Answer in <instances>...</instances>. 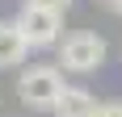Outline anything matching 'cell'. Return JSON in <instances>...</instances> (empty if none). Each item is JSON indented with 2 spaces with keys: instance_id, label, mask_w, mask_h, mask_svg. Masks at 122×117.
I'll list each match as a JSON object with an SVG mask.
<instances>
[{
  "instance_id": "cell-5",
  "label": "cell",
  "mask_w": 122,
  "mask_h": 117,
  "mask_svg": "<svg viewBox=\"0 0 122 117\" xmlns=\"http://www.w3.org/2000/svg\"><path fill=\"white\" fill-rule=\"evenodd\" d=\"M30 58V42L21 38L17 21H0V71H13Z\"/></svg>"
},
{
  "instance_id": "cell-2",
  "label": "cell",
  "mask_w": 122,
  "mask_h": 117,
  "mask_svg": "<svg viewBox=\"0 0 122 117\" xmlns=\"http://www.w3.org/2000/svg\"><path fill=\"white\" fill-rule=\"evenodd\" d=\"M63 84L67 80H63V71L55 63H34V67H25L17 75V100L30 113H51L59 92H63Z\"/></svg>"
},
{
  "instance_id": "cell-8",
  "label": "cell",
  "mask_w": 122,
  "mask_h": 117,
  "mask_svg": "<svg viewBox=\"0 0 122 117\" xmlns=\"http://www.w3.org/2000/svg\"><path fill=\"white\" fill-rule=\"evenodd\" d=\"M110 9H114V13H118V17H122V0H110Z\"/></svg>"
},
{
  "instance_id": "cell-4",
  "label": "cell",
  "mask_w": 122,
  "mask_h": 117,
  "mask_svg": "<svg viewBox=\"0 0 122 117\" xmlns=\"http://www.w3.org/2000/svg\"><path fill=\"white\" fill-rule=\"evenodd\" d=\"M97 105H101L97 92H88L84 84H63V92H59V100H55L51 113L55 117H93Z\"/></svg>"
},
{
  "instance_id": "cell-3",
  "label": "cell",
  "mask_w": 122,
  "mask_h": 117,
  "mask_svg": "<svg viewBox=\"0 0 122 117\" xmlns=\"http://www.w3.org/2000/svg\"><path fill=\"white\" fill-rule=\"evenodd\" d=\"M13 21L21 29V38L30 42V50H46V46H59L63 42V17L59 13H46L38 4H21Z\"/></svg>"
},
{
  "instance_id": "cell-6",
  "label": "cell",
  "mask_w": 122,
  "mask_h": 117,
  "mask_svg": "<svg viewBox=\"0 0 122 117\" xmlns=\"http://www.w3.org/2000/svg\"><path fill=\"white\" fill-rule=\"evenodd\" d=\"M25 4H38V9H46V13H59V17H63L67 9H72V0H25Z\"/></svg>"
},
{
  "instance_id": "cell-1",
  "label": "cell",
  "mask_w": 122,
  "mask_h": 117,
  "mask_svg": "<svg viewBox=\"0 0 122 117\" xmlns=\"http://www.w3.org/2000/svg\"><path fill=\"white\" fill-rule=\"evenodd\" d=\"M59 58H55V67L67 71V75H97L105 63H110V42L93 29H76L59 42Z\"/></svg>"
},
{
  "instance_id": "cell-7",
  "label": "cell",
  "mask_w": 122,
  "mask_h": 117,
  "mask_svg": "<svg viewBox=\"0 0 122 117\" xmlns=\"http://www.w3.org/2000/svg\"><path fill=\"white\" fill-rule=\"evenodd\" d=\"M93 117H122V100H105V105H97Z\"/></svg>"
}]
</instances>
